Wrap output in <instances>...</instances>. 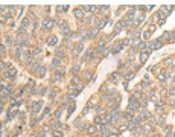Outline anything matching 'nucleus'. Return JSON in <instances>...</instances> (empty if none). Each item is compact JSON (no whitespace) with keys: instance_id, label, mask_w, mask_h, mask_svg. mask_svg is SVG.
Masks as SVG:
<instances>
[{"instance_id":"nucleus-3","label":"nucleus","mask_w":175,"mask_h":137,"mask_svg":"<svg viewBox=\"0 0 175 137\" xmlns=\"http://www.w3.org/2000/svg\"><path fill=\"white\" fill-rule=\"evenodd\" d=\"M41 107H43V101H35L34 104H32V114H35V113H38V111L41 110Z\"/></svg>"},{"instance_id":"nucleus-21","label":"nucleus","mask_w":175,"mask_h":137,"mask_svg":"<svg viewBox=\"0 0 175 137\" xmlns=\"http://www.w3.org/2000/svg\"><path fill=\"white\" fill-rule=\"evenodd\" d=\"M87 131H88V132H90V134H94V132H96V131H98V128H96V126H94V125H90L88 128H87Z\"/></svg>"},{"instance_id":"nucleus-49","label":"nucleus","mask_w":175,"mask_h":137,"mask_svg":"<svg viewBox=\"0 0 175 137\" xmlns=\"http://www.w3.org/2000/svg\"><path fill=\"white\" fill-rule=\"evenodd\" d=\"M108 137H119V136H117V134H116V132H114V134H113V132H111V134H110V136H108Z\"/></svg>"},{"instance_id":"nucleus-9","label":"nucleus","mask_w":175,"mask_h":137,"mask_svg":"<svg viewBox=\"0 0 175 137\" xmlns=\"http://www.w3.org/2000/svg\"><path fill=\"white\" fill-rule=\"evenodd\" d=\"M67 93H69V96L72 98V99H75V96H78V90L73 88V87H69V88H67Z\"/></svg>"},{"instance_id":"nucleus-32","label":"nucleus","mask_w":175,"mask_h":137,"mask_svg":"<svg viewBox=\"0 0 175 137\" xmlns=\"http://www.w3.org/2000/svg\"><path fill=\"white\" fill-rule=\"evenodd\" d=\"M84 76H85V81H91V73L90 72H85Z\"/></svg>"},{"instance_id":"nucleus-25","label":"nucleus","mask_w":175,"mask_h":137,"mask_svg":"<svg viewBox=\"0 0 175 137\" xmlns=\"http://www.w3.org/2000/svg\"><path fill=\"white\" fill-rule=\"evenodd\" d=\"M52 134L55 136V137H62V132L60 130H52Z\"/></svg>"},{"instance_id":"nucleus-8","label":"nucleus","mask_w":175,"mask_h":137,"mask_svg":"<svg viewBox=\"0 0 175 137\" xmlns=\"http://www.w3.org/2000/svg\"><path fill=\"white\" fill-rule=\"evenodd\" d=\"M75 17L81 20L82 17H84V9H82V8H76V9H75Z\"/></svg>"},{"instance_id":"nucleus-33","label":"nucleus","mask_w":175,"mask_h":137,"mask_svg":"<svg viewBox=\"0 0 175 137\" xmlns=\"http://www.w3.org/2000/svg\"><path fill=\"white\" fill-rule=\"evenodd\" d=\"M62 110H64V108L61 107V108H60V110H58L56 113H55V119H60V116H61V113H62Z\"/></svg>"},{"instance_id":"nucleus-30","label":"nucleus","mask_w":175,"mask_h":137,"mask_svg":"<svg viewBox=\"0 0 175 137\" xmlns=\"http://www.w3.org/2000/svg\"><path fill=\"white\" fill-rule=\"evenodd\" d=\"M73 111H75V102H72V104H70V107H69V116L72 114Z\"/></svg>"},{"instance_id":"nucleus-50","label":"nucleus","mask_w":175,"mask_h":137,"mask_svg":"<svg viewBox=\"0 0 175 137\" xmlns=\"http://www.w3.org/2000/svg\"><path fill=\"white\" fill-rule=\"evenodd\" d=\"M170 105H172V107H175V99H174L172 102H170Z\"/></svg>"},{"instance_id":"nucleus-17","label":"nucleus","mask_w":175,"mask_h":137,"mask_svg":"<svg viewBox=\"0 0 175 137\" xmlns=\"http://www.w3.org/2000/svg\"><path fill=\"white\" fill-rule=\"evenodd\" d=\"M174 60H175V58H168V60H164V61H163V66H166V67H170V66H172V63H174Z\"/></svg>"},{"instance_id":"nucleus-16","label":"nucleus","mask_w":175,"mask_h":137,"mask_svg":"<svg viewBox=\"0 0 175 137\" xmlns=\"http://www.w3.org/2000/svg\"><path fill=\"white\" fill-rule=\"evenodd\" d=\"M168 76H169L168 72H160V73H158V78H160L161 81H166V79H168Z\"/></svg>"},{"instance_id":"nucleus-40","label":"nucleus","mask_w":175,"mask_h":137,"mask_svg":"<svg viewBox=\"0 0 175 137\" xmlns=\"http://www.w3.org/2000/svg\"><path fill=\"white\" fill-rule=\"evenodd\" d=\"M0 50H2L3 55H5V53H6V46H5V44H2V46H0Z\"/></svg>"},{"instance_id":"nucleus-4","label":"nucleus","mask_w":175,"mask_h":137,"mask_svg":"<svg viewBox=\"0 0 175 137\" xmlns=\"http://www.w3.org/2000/svg\"><path fill=\"white\" fill-rule=\"evenodd\" d=\"M82 47H84V44H82V41H79V44L76 46V47L73 49V52H72V56L73 58H76L79 53H81V50H82Z\"/></svg>"},{"instance_id":"nucleus-7","label":"nucleus","mask_w":175,"mask_h":137,"mask_svg":"<svg viewBox=\"0 0 175 137\" xmlns=\"http://www.w3.org/2000/svg\"><path fill=\"white\" fill-rule=\"evenodd\" d=\"M143 20H145V14H136V17H134V20H132V23H134V24H140Z\"/></svg>"},{"instance_id":"nucleus-44","label":"nucleus","mask_w":175,"mask_h":137,"mask_svg":"<svg viewBox=\"0 0 175 137\" xmlns=\"http://www.w3.org/2000/svg\"><path fill=\"white\" fill-rule=\"evenodd\" d=\"M32 53H34V55H40L41 52H40V49H38V47H35V49H34V52H32Z\"/></svg>"},{"instance_id":"nucleus-36","label":"nucleus","mask_w":175,"mask_h":137,"mask_svg":"<svg viewBox=\"0 0 175 137\" xmlns=\"http://www.w3.org/2000/svg\"><path fill=\"white\" fill-rule=\"evenodd\" d=\"M151 128H152V125H145L143 126V131L145 132H149V131H151Z\"/></svg>"},{"instance_id":"nucleus-5","label":"nucleus","mask_w":175,"mask_h":137,"mask_svg":"<svg viewBox=\"0 0 175 137\" xmlns=\"http://www.w3.org/2000/svg\"><path fill=\"white\" fill-rule=\"evenodd\" d=\"M41 24H43L44 29H50L53 26V20H50L49 17H46V18H43V23H41Z\"/></svg>"},{"instance_id":"nucleus-46","label":"nucleus","mask_w":175,"mask_h":137,"mask_svg":"<svg viewBox=\"0 0 175 137\" xmlns=\"http://www.w3.org/2000/svg\"><path fill=\"white\" fill-rule=\"evenodd\" d=\"M82 88H84V85H82V84H81V85H79V87H76V90H78V93H79V91H82Z\"/></svg>"},{"instance_id":"nucleus-22","label":"nucleus","mask_w":175,"mask_h":137,"mask_svg":"<svg viewBox=\"0 0 175 137\" xmlns=\"http://www.w3.org/2000/svg\"><path fill=\"white\" fill-rule=\"evenodd\" d=\"M91 22H93V15H91V14H87V17L84 18V23L88 24V23H91Z\"/></svg>"},{"instance_id":"nucleus-15","label":"nucleus","mask_w":175,"mask_h":137,"mask_svg":"<svg viewBox=\"0 0 175 137\" xmlns=\"http://www.w3.org/2000/svg\"><path fill=\"white\" fill-rule=\"evenodd\" d=\"M50 126H52V130H58V128L62 126V125H61V122H58V120H52V122H50Z\"/></svg>"},{"instance_id":"nucleus-28","label":"nucleus","mask_w":175,"mask_h":137,"mask_svg":"<svg viewBox=\"0 0 175 137\" xmlns=\"http://www.w3.org/2000/svg\"><path fill=\"white\" fill-rule=\"evenodd\" d=\"M56 9H58V12H60V14H61V12H64V11H67V9H69V6H58V8H56Z\"/></svg>"},{"instance_id":"nucleus-13","label":"nucleus","mask_w":175,"mask_h":137,"mask_svg":"<svg viewBox=\"0 0 175 137\" xmlns=\"http://www.w3.org/2000/svg\"><path fill=\"white\" fill-rule=\"evenodd\" d=\"M60 64H61V60H60V58H53L50 67H52V69H56V67H60Z\"/></svg>"},{"instance_id":"nucleus-39","label":"nucleus","mask_w":175,"mask_h":137,"mask_svg":"<svg viewBox=\"0 0 175 137\" xmlns=\"http://www.w3.org/2000/svg\"><path fill=\"white\" fill-rule=\"evenodd\" d=\"M149 120H151V123H152V125H157V123H158V120H157L155 117H149Z\"/></svg>"},{"instance_id":"nucleus-48","label":"nucleus","mask_w":175,"mask_h":137,"mask_svg":"<svg viewBox=\"0 0 175 137\" xmlns=\"http://www.w3.org/2000/svg\"><path fill=\"white\" fill-rule=\"evenodd\" d=\"M170 94H175V87H172V88H170Z\"/></svg>"},{"instance_id":"nucleus-41","label":"nucleus","mask_w":175,"mask_h":137,"mask_svg":"<svg viewBox=\"0 0 175 137\" xmlns=\"http://www.w3.org/2000/svg\"><path fill=\"white\" fill-rule=\"evenodd\" d=\"M99 11H101V14H102V12H107L108 11V6H101V8H99Z\"/></svg>"},{"instance_id":"nucleus-35","label":"nucleus","mask_w":175,"mask_h":137,"mask_svg":"<svg viewBox=\"0 0 175 137\" xmlns=\"http://www.w3.org/2000/svg\"><path fill=\"white\" fill-rule=\"evenodd\" d=\"M155 29H157V27L154 26V24H149V27H148V32H149V34H152V32L155 31Z\"/></svg>"},{"instance_id":"nucleus-20","label":"nucleus","mask_w":175,"mask_h":137,"mask_svg":"<svg viewBox=\"0 0 175 137\" xmlns=\"http://www.w3.org/2000/svg\"><path fill=\"white\" fill-rule=\"evenodd\" d=\"M140 117L142 119H149V117H151V114H149V111L143 110V111H142V114H140Z\"/></svg>"},{"instance_id":"nucleus-14","label":"nucleus","mask_w":175,"mask_h":137,"mask_svg":"<svg viewBox=\"0 0 175 137\" xmlns=\"http://www.w3.org/2000/svg\"><path fill=\"white\" fill-rule=\"evenodd\" d=\"M37 75H38L40 78H43L44 75H46V67H43V66H40L38 70H37Z\"/></svg>"},{"instance_id":"nucleus-38","label":"nucleus","mask_w":175,"mask_h":137,"mask_svg":"<svg viewBox=\"0 0 175 137\" xmlns=\"http://www.w3.org/2000/svg\"><path fill=\"white\" fill-rule=\"evenodd\" d=\"M143 84H149V75H145V78H143Z\"/></svg>"},{"instance_id":"nucleus-11","label":"nucleus","mask_w":175,"mask_h":137,"mask_svg":"<svg viewBox=\"0 0 175 137\" xmlns=\"http://www.w3.org/2000/svg\"><path fill=\"white\" fill-rule=\"evenodd\" d=\"M47 44H49V46H56V44H58V38H56L55 35H53V37H49V38H47Z\"/></svg>"},{"instance_id":"nucleus-6","label":"nucleus","mask_w":175,"mask_h":137,"mask_svg":"<svg viewBox=\"0 0 175 137\" xmlns=\"http://www.w3.org/2000/svg\"><path fill=\"white\" fill-rule=\"evenodd\" d=\"M149 58V50H142L140 52V63H146V60Z\"/></svg>"},{"instance_id":"nucleus-24","label":"nucleus","mask_w":175,"mask_h":137,"mask_svg":"<svg viewBox=\"0 0 175 137\" xmlns=\"http://www.w3.org/2000/svg\"><path fill=\"white\" fill-rule=\"evenodd\" d=\"M22 52H23V50H22L20 47H17V49H15V53H14V55H15V58H22V55H23Z\"/></svg>"},{"instance_id":"nucleus-34","label":"nucleus","mask_w":175,"mask_h":137,"mask_svg":"<svg viewBox=\"0 0 175 137\" xmlns=\"http://www.w3.org/2000/svg\"><path fill=\"white\" fill-rule=\"evenodd\" d=\"M132 132H134V134H137V132H140V125H136L134 128H132V130H131Z\"/></svg>"},{"instance_id":"nucleus-27","label":"nucleus","mask_w":175,"mask_h":137,"mask_svg":"<svg viewBox=\"0 0 175 137\" xmlns=\"http://www.w3.org/2000/svg\"><path fill=\"white\" fill-rule=\"evenodd\" d=\"M110 81H113V82H117V73H113V75H110Z\"/></svg>"},{"instance_id":"nucleus-10","label":"nucleus","mask_w":175,"mask_h":137,"mask_svg":"<svg viewBox=\"0 0 175 137\" xmlns=\"http://www.w3.org/2000/svg\"><path fill=\"white\" fill-rule=\"evenodd\" d=\"M122 49H123V44H122V41H119V43H116V46H114L113 49H111V50H113L114 53H119L120 50H122Z\"/></svg>"},{"instance_id":"nucleus-23","label":"nucleus","mask_w":175,"mask_h":137,"mask_svg":"<svg viewBox=\"0 0 175 137\" xmlns=\"http://www.w3.org/2000/svg\"><path fill=\"white\" fill-rule=\"evenodd\" d=\"M148 44H149V43H148V41H140V44H139V47L142 49V50H145V49H146V47H148Z\"/></svg>"},{"instance_id":"nucleus-52","label":"nucleus","mask_w":175,"mask_h":137,"mask_svg":"<svg viewBox=\"0 0 175 137\" xmlns=\"http://www.w3.org/2000/svg\"><path fill=\"white\" fill-rule=\"evenodd\" d=\"M174 82H175V78H174Z\"/></svg>"},{"instance_id":"nucleus-29","label":"nucleus","mask_w":175,"mask_h":137,"mask_svg":"<svg viewBox=\"0 0 175 137\" xmlns=\"http://www.w3.org/2000/svg\"><path fill=\"white\" fill-rule=\"evenodd\" d=\"M79 69H81V66H79V64H75L73 67H72V72L76 73V72H79Z\"/></svg>"},{"instance_id":"nucleus-2","label":"nucleus","mask_w":175,"mask_h":137,"mask_svg":"<svg viewBox=\"0 0 175 137\" xmlns=\"http://www.w3.org/2000/svg\"><path fill=\"white\" fill-rule=\"evenodd\" d=\"M15 75H17V69H14L12 66H11V67H8V69H6V73H5V76L8 78V79H12V78H14Z\"/></svg>"},{"instance_id":"nucleus-37","label":"nucleus","mask_w":175,"mask_h":137,"mask_svg":"<svg viewBox=\"0 0 175 137\" xmlns=\"http://www.w3.org/2000/svg\"><path fill=\"white\" fill-rule=\"evenodd\" d=\"M126 130H128V125H122V126L119 128V132H123V131H126Z\"/></svg>"},{"instance_id":"nucleus-18","label":"nucleus","mask_w":175,"mask_h":137,"mask_svg":"<svg viewBox=\"0 0 175 137\" xmlns=\"http://www.w3.org/2000/svg\"><path fill=\"white\" fill-rule=\"evenodd\" d=\"M29 24H31V22H29V17H27V18H24L22 22V29H27Z\"/></svg>"},{"instance_id":"nucleus-26","label":"nucleus","mask_w":175,"mask_h":137,"mask_svg":"<svg viewBox=\"0 0 175 137\" xmlns=\"http://www.w3.org/2000/svg\"><path fill=\"white\" fill-rule=\"evenodd\" d=\"M105 43H107V40H105V38L99 40V41H98V47H102V49H104V46H105Z\"/></svg>"},{"instance_id":"nucleus-45","label":"nucleus","mask_w":175,"mask_h":137,"mask_svg":"<svg viewBox=\"0 0 175 137\" xmlns=\"http://www.w3.org/2000/svg\"><path fill=\"white\" fill-rule=\"evenodd\" d=\"M49 96H52V98L55 96V90H49Z\"/></svg>"},{"instance_id":"nucleus-19","label":"nucleus","mask_w":175,"mask_h":137,"mask_svg":"<svg viewBox=\"0 0 175 137\" xmlns=\"http://www.w3.org/2000/svg\"><path fill=\"white\" fill-rule=\"evenodd\" d=\"M62 56H64V50H62V49H58V50L55 52V58H60L61 60Z\"/></svg>"},{"instance_id":"nucleus-31","label":"nucleus","mask_w":175,"mask_h":137,"mask_svg":"<svg viewBox=\"0 0 175 137\" xmlns=\"http://www.w3.org/2000/svg\"><path fill=\"white\" fill-rule=\"evenodd\" d=\"M132 78H134V73H128V75H125V79H126V82L131 81Z\"/></svg>"},{"instance_id":"nucleus-43","label":"nucleus","mask_w":175,"mask_h":137,"mask_svg":"<svg viewBox=\"0 0 175 137\" xmlns=\"http://www.w3.org/2000/svg\"><path fill=\"white\" fill-rule=\"evenodd\" d=\"M149 35H151V34H149L148 31H146V32H143V38H145V40H148V38H149Z\"/></svg>"},{"instance_id":"nucleus-1","label":"nucleus","mask_w":175,"mask_h":137,"mask_svg":"<svg viewBox=\"0 0 175 137\" xmlns=\"http://www.w3.org/2000/svg\"><path fill=\"white\" fill-rule=\"evenodd\" d=\"M148 47H149V52H154V50H158V49H161V47H163V40H161V38H158V40H154V41H149V44H148Z\"/></svg>"},{"instance_id":"nucleus-42","label":"nucleus","mask_w":175,"mask_h":137,"mask_svg":"<svg viewBox=\"0 0 175 137\" xmlns=\"http://www.w3.org/2000/svg\"><path fill=\"white\" fill-rule=\"evenodd\" d=\"M72 82H73V84H78V82H79V76H73L72 78Z\"/></svg>"},{"instance_id":"nucleus-47","label":"nucleus","mask_w":175,"mask_h":137,"mask_svg":"<svg viewBox=\"0 0 175 137\" xmlns=\"http://www.w3.org/2000/svg\"><path fill=\"white\" fill-rule=\"evenodd\" d=\"M37 137H46V134H44V132H38V134H37Z\"/></svg>"},{"instance_id":"nucleus-51","label":"nucleus","mask_w":175,"mask_h":137,"mask_svg":"<svg viewBox=\"0 0 175 137\" xmlns=\"http://www.w3.org/2000/svg\"><path fill=\"white\" fill-rule=\"evenodd\" d=\"M31 137H37V136H31Z\"/></svg>"},{"instance_id":"nucleus-12","label":"nucleus","mask_w":175,"mask_h":137,"mask_svg":"<svg viewBox=\"0 0 175 137\" xmlns=\"http://www.w3.org/2000/svg\"><path fill=\"white\" fill-rule=\"evenodd\" d=\"M98 32H99V29H96V27H93L91 31H88V35H87V40H88V38H93V37H96V35H98Z\"/></svg>"}]
</instances>
